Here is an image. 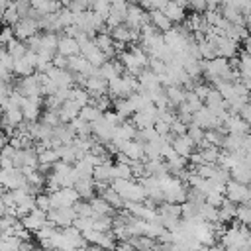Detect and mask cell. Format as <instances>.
I'll list each match as a JSON object with an SVG mask.
<instances>
[{
  "instance_id": "obj_53",
  "label": "cell",
  "mask_w": 251,
  "mask_h": 251,
  "mask_svg": "<svg viewBox=\"0 0 251 251\" xmlns=\"http://www.w3.org/2000/svg\"><path fill=\"white\" fill-rule=\"evenodd\" d=\"M104 118H106V120H108V122H110V124H112V126H116V127H118V126H122V124H126V122H127V120H124V118H122V116H120V114H118V112H112V110H108V112H106V114H104Z\"/></svg>"
},
{
  "instance_id": "obj_57",
  "label": "cell",
  "mask_w": 251,
  "mask_h": 251,
  "mask_svg": "<svg viewBox=\"0 0 251 251\" xmlns=\"http://www.w3.org/2000/svg\"><path fill=\"white\" fill-rule=\"evenodd\" d=\"M239 116H241V118H243V120H245V122H247V124L251 126V102H247V104H245V106L241 108Z\"/></svg>"
},
{
  "instance_id": "obj_12",
  "label": "cell",
  "mask_w": 251,
  "mask_h": 251,
  "mask_svg": "<svg viewBox=\"0 0 251 251\" xmlns=\"http://www.w3.org/2000/svg\"><path fill=\"white\" fill-rule=\"evenodd\" d=\"M120 61H122V65L126 67V73H127V75H131V76H139V75H141L143 67H141V63L135 59V55H133L131 51L120 53Z\"/></svg>"
},
{
  "instance_id": "obj_1",
  "label": "cell",
  "mask_w": 251,
  "mask_h": 251,
  "mask_svg": "<svg viewBox=\"0 0 251 251\" xmlns=\"http://www.w3.org/2000/svg\"><path fill=\"white\" fill-rule=\"evenodd\" d=\"M47 218H49V222H51L53 226L65 229V227H71L78 216H76L75 206H73V208H57V210H51V212L47 214Z\"/></svg>"
},
{
  "instance_id": "obj_46",
  "label": "cell",
  "mask_w": 251,
  "mask_h": 251,
  "mask_svg": "<svg viewBox=\"0 0 251 251\" xmlns=\"http://www.w3.org/2000/svg\"><path fill=\"white\" fill-rule=\"evenodd\" d=\"M35 204H37V210H41V212H47L49 214L53 210V204H51V196L49 194H37Z\"/></svg>"
},
{
  "instance_id": "obj_56",
  "label": "cell",
  "mask_w": 251,
  "mask_h": 251,
  "mask_svg": "<svg viewBox=\"0 0 251 251\" xmlns=\"http://www.w3.org/2000/svg\"><path fill=\"white\" fill-rule=\"evenodd\" d=\"M53 67H57V69H69V59L57 53V55L53 57Z\"/></svg>"
},
{
  "instance_id": "obj_23",
  "label": "cell",
  "mask_w": 251,
  "mask_h": 251,
  "mask_svg": "<svg viewBox=\"0 0 251 251\" xmlns=\"http://www.w3.org/2000/svg\"><path fill=\"white\" fill-rule=\"evenodd\" d=\"M110 35H112V39L118 41V43H133V31H131L126 24L114 27V29L110 31Z\"/></svg>"
},
{
  "instance_id": "obj_14",
  "label": "cell",
  "mask_w": 251,
  "mask_h": 251,
  "mask_svg": "<svg viewBox=\"0 0 251 251\" xmlns=\"http://www.w3.org/2000/svg\"><path fill=\"white\" fill-rule=\"evenodd\" d=\"M149 22L157 27V31H163V33H167V31H171L175 27V24L165 16V12H159V10L149 12Z\"/></svg>"
},
{
  "instance_id": "obj_50",
  "label": "cell",
  "mask_w": 251,
  "mask_h": 251,
  "mask_svg": "<svg viewBox=\"0 0 251 251\" xmlns=\"http://www.w3.org/2000/svg\"><path fill=\"white\" fill-rule=\"evenodd\" d=\"M171 133L173 135H176V137H180V135H186L188 133V126L186 124H182L178 118L173 122V126H171Z\"/></svg>"
},
{
  "instance_id": "obj_49",
  "label": "cell",
  "mask_w": 251,
  "mask_h": 251,
  "mask_svg": "<svg viewBox=\"0 0 251 251\" xmlns=\"http://www.w3.org/2000/svg\"><path fill=\"white\" fill-rule=\"evenodd\" d=\"M206 202H208L210 206H214V208H222V206H224V202H226V194L210 192V194L206 196Z\"/></svg>"
},
{
  "instance_id": "obj_19",
  "label": "cell",
  "mask_w": 251,
  "mask_h": 251,
  "mask_svg": "<svg viewBox=\"0 0 251 251\" xmlns=\"http://www.w3.org/2000/svg\"><path fill=\"white\" fill-rule=\"evenodd\" d=\"M126 157H129L131 161H145V147H143V143H139V141H127V145H126V149L122 151Z\"/></svg>"
},
{
  "instance_id": "obj_22",
  "label": "cell",
  "mask_w": 251,
  "mask_h": 251,
  "mask_svg": "<svg viewBox=\"0 0 251 251\" xmlns=\"http://www.w3.org/2000/svg\"><path fill=\"white\" fill-rule=\"evenodd\" d=\"M235 216H237V204L226 198L224 206L220 208V222L222 224H233Z\"/></svg>"
},
{
  "instance_id": "obj_8",
  "label": "cell",
  "mask_w": 251,
  "mask_h": 251,
  "mask_svg": "<svg viewBox=\"0 0 251 251\" xmlns=\"http://www.w3.org/2000/svg\"><path fill=\"white\" fill-rule=\"evenodd\" d=\"M22 112H24V120L29 124H35L39 114H41V98H25L22 104Z\"/></svg>"
},
{
  "instance_id": "obj_38",
  "label": "cell",
  "mask_w": 251,
  "mask_h": 251,
  "mask_svg": "<svg viewBox=\"0 0 251 251\" xmlns=\"http://www.w3.org/2000/svg\"><path fill=\"white\" fill-rule=\"evenodd\" d=\"M75 212H76L78 218H90V220H92V218L96 216L90 202H78V204H75Z\"/></svg>"
},
{
  "instance_id": "obj_18",
  "label": "cell",
  "mask_w": 251,
  "mask_h": 251,
  "mask_svg": "<svg viewBox=\"0 0 251 251\" xmlns=\"http://www.w3.org/2000/svg\"><path fill=\"white\" fill-rule=\"evenodd\" d=\"M145 175L147 176H165V175H171L169 173V167H167V161L159 159V161H145Z\"/></svg>"
},
{
  "instance_id": "obj_31",
  "label": "cell",
  "mask_w": 251,
  "mask_h": 251,
  "mask_svg": "<svg viewBox=\"0 0 251 251\" xmlns=\"http://www.w3.org/2000/svg\"><path fill=\"white\" fill-rule=\"evenodd\" d=\"M71 100H75L80 108H84V106H90L92 96H90V92H88L86 88H82V86H75V88H73V96H71Z\"/></svg>"
},
{
  "instance_id": "obj_24",
  "label": "cell",
  "mask_w": 251,
  "mask_h": 251,
  "mask_svg": "<svg viewBox=\"0 0 251 251\" xmlns=\"http://www.w3.org/2000/svg\"><path fill=\"white\" fill-rule=\"evenodd\" d=\"M100 196H102V198H104V200H106L114 210H122V208H126V200H124V198H122V196H120L112 186H108Z\"/></svg>"
},
{
  "instance_id": "obj_21",
  "label": "cell",
  "mask_w": 251,
  "mask_h": 251,
  "mask_svg": "<svg viewBox=\"0 0 251 251\" xmlns=\"http://www.w3.org/2000/svg\"><path fill=\"white\" fill-rule=\"evenodd\" d=\"M231 180L239 182V184H245V186H251V167L247 163H241L237 165L233 171H231Z\"/></svg>"
},
{
  "instance_id": "obj_45",
  "label": "cell",
  "mask_w": 251,
  "mask_h": 251,
  "mask_svg": "<svg viewBox=\"0 0 251 251\" xmlns=\"http://www.w3.org/2000/svg\"><path fill=\"white\" fill-rule=\"evenodd\" d=\"M116 178H126V180H133V171L129 165H120L116 163Z\"/></svg>"
},
{
  "instance_id": "obj_39",
  "label": "cell",
  "mask_w": 251,
  "mask_h": 251,
  "mask_svg": "<svg viewBox=\"0 0 251 251\" xmlns=\"http://www.w3.org/2000/svg\"><path fill=\"white\" fill-rule=\"evenodd\" d=\"M235 220H237L241 226L251 227V208H249V206H245V204L237 206V216H235Z\"/></svg>"
},
{
  "instance_id": "obj_60",
  "label": "cell",
  "mask_w": 251,
  "mask_h": 251,
  "mask_svg": "<svg viewBox=\"0 0 251 251\" xmlns=\"http://www.w3.org/2000/svg\"><path fill=\"white\" fill-rule=\"evenodd\" d=\"M249 41H251V39H249Z\"/></svg>"
},
{
  "instance_id": "obj_59",
  "label": "cell",
  "mask_w": 251,
  "mask_h": 251,
  "mask_svg": "<svg viewBox=\"0 0 251 251\" xmlns=\"http://www.w3.org/2000/svg\"><path fill=\"white\" fill-rule=\"evenodd\" d=\"M243 163H247V165L251 167V151H247V153H245V161H243Z\"/></svg>"
},
{
  "instance_id": "obj_36",
  "label": "cell",
  "mask_w": 251,
  "mask_h": 251,
  "mask_svg": "<svg viewBox=\"0 0 251 251\" xmlns=\"http://www.w3.org/2000/svg\"><path fill=\"white\" fill-rule=\"evenodd\" d=\"M186 135L196 143V147H200L206 141V129H202L198 126H188V133Z\"/></svg>"
},
{
  "instance_id": "obj_20",
  "label": "cell",
  "mask_w": 251,
  "mask_h": 251,
  "mask_svg": "<svg viewBox=\"0 0 251 251\" xmlns=\"http://www.w3.org/2000/svg\"><path fill=\"white\" fill-rule=\"evenodd\" d=\"M129 245L135 251H151V249H157L159 247V241L157 239H151L147 235H137V237H131L129 239Z\"/></svg>"
},
{
  "instance_id": "obj_40",
  "label": "cell",
  "mask_w": 251,
  "mask_h": 251,
  "mask_svg": "<svg viewBox=\"0 0 251 251\" xmlns=\"http://www.w3.org/2000/svg\"><path fill=\"white\" fill-rule=\"evenodd\" d=\"M41 122H43L45 126H49V127H57V126L63 124L61 118H59V112H51V110H45V112L41 114Z\"/></svg>"
},
{
  "instance_id": "obj_10",
  "label": "cell",
  "mask_w": 251,
  "mask_h": 251,
  "mask_svg": "<svg viewBox=\"0 0 251 251\" xmlns=\"http://www.w3.org/2000/svg\"><path fill=\"white\" fill-rule=\"evenodd\" d=\"M57 53L63 55V57H67V59H71V57L80 55V45H78L76 39L67 37V35H61L59 37V49H57Z\"/></svg>"
},
{
  "instance_id": "obj_15",
  "label": "cell",
  "mask_w": 251,
  "mask_h": 251,
  "mask_svg": "<svg viewBox=\"0 0 251 251\" xmlns=\"http://www.w3.org/2000/svg\"><path fill=\"white\" fill-rule=\"evenodd\" d=\"M218 53L224 59H231V57H235L239 53V43L237 41H231L227 37H220L218 39Z\"/></svg>"
},
{
  "instance_id": "obj_27",
  "label": "cell",
  "mask_w": 251,
  "mask_h": 251,
  "mask_svg": "<svg viewBox=\"0 0 251 251\" xmlns=\"http://www.w3.org/2000/svg\"><path fill=\"white\" fill-rule=\"evenodd\" d=\"M57 151V155H59V159L63 161V163H69V165H75L76 161H78V155H76V149L73 147V145H61L59 149H55Z\"/></svg>"
},
{
  "instance_id": "obj_7",
  "label": "cell",
  "mask_w": 251,
  "mask_h": 251,
  "mask_svg": "<svg viewBox=\"0 0 251 251\" xmlns=\"http://www.w3.org/2000/svg\"><path fill=\"white\" fill-rule=\"evenodd\" d=\"M184 8H188L186 2H167V8L163 10L165 16L173 22V24H184L186 22V12Z\"/></svg>"
},
{
  "instance_id": "obj_4",
  "label": "cell",
  "mask_w": 251,
  "mask_h": 251,
  "mask_svg": "<svg viewBox=\"0 0 251 251\" xmlns=\"http://www.w3.org/2000/svg\"><path fill=\"white\" fill-rule=\"evenodd\" d=\"M226 198L235 202V204H247L251 198V190L245 184H239L235 180H229L226 186Z\"/></svg>"
},
{
  "instance_id": "obj_32",
  "label": "cell",
  "mask_w": 251,
  "mask_h": 251,
  "mask_svg": "<svg viewBox=\"0 0 251 251\" xmlns=\"http://www.w3.org/2000/svg\"><path fill=\"white\" fill-rule=\"evenodd\" d=\"M102 116H104V112H100L96 106H84V108L80 110V118H82L84 122H88V124L98 122Z\"/></svg>"
},
{
  "instance_id": "obj_29",
  "label": "cell",
  "mask_w": 251,
  "mask_h": 251,
  "mask_svg": "<svg viewBox=\"0 0 251 251\" xmlns=\"http://www.w3.org/2000/svg\"><path fill=\"white\" fill-rule=\"evenodd\" d=\"M198 214H200L206 222H210V224L220 222V208H214V206H210L208 202H204V204L198 208Z\"/></svg>"
},
{
  "instance_id": "obj_54",
  "label": "cell",
  "mask_w": 251,
  "mask_h": 251,
  "mask_svg": "<svg viewBox=\"0 0 251 251\" xmlns=\"http://www.w3.org/2000/svg\"><path fill=\"white\" fill-rule=\"evenodd\" d=\"M16 35H14V27L12 25H4V29H2V35H0V43L6 47L12 39H14Z\"/></svg>"
},
{
  "instance_id": "obj_13",
  "label": "cell",
  "mask_w": 251,
  "mask_h": 251,
  "mask_svg": "<svg viewBox=\"0 0 251 251\" xmlns=\"http://www.w3.org/2000/svg\"><path fill=\"white\" fill-rule=\"evenodd\" d=\"M80 106L75 102V100H67L65 104H63V108L59 110V118H61V122L63 124H71L73 120H76L78 116H80Z\"/></svg>"
},
{
  "instance_id": "obj_42",
  "label": "cell",
  "mask_w": 251,
  "mask_h": 251,
  "mask_svg": "<svg viewBox=\"0 0 251 251\" xmlns=\"http://www.w3.org/2000/svg\"><path fill=\"white\" fill-rule=\"evenodd\" d=\"M129 51L135 55V59L141 63V67H143V69L149 65V59H151V57H149V53H147L141 45H137V43H135V45H131V49H129Z\"/></svg>"
},
{
  "instance_id": "obj_52",
  "label": "cell",
  "mask_w": 251,
  "mask_h": 251,
  "mask_svg": "<svg viewBox=\"0 0 251 251\" xmlns=\"http://www.w3.org/2000/svg\"><path fill=\"white\" fill-rule=\"evenodd\" d=\"M194 92H196V96H198L202 102H206V98H208L210 92H212V86H208V84H204V82H198V84L194 86Z\"/></svg>"
},
{
  "instance_id": "obj_37",
  "label": "cell",
  "mask_w": 251,
  "mask_h": 251,
  "mask_svg": "<svg viewBox=\"0 0 251 251\" xmlns=\"http://www.w3.org/2000/svg\"><path fill=\"white\" fill-rule=\"evenodd\" d=\"M57 18H59V24L63 25V29L69 27V25H75V14H73L67 6H63V8L57 12Z\"/></svg>"
},
{
  "instance_id": "obj_43",
  "label": "cell",
  "mask_w": 251,
  "mask_h": 251,
  "mask_svg": "<svg viewBox=\"0 0 251 251\" xmlns=\"http://www.w3.org/2000/svg\"><path fill=\"white\" fill-rule=\"evenodd\" d=\"M149 69L157 75V76H163V75H167V69H169V65L165 63V61H161V59H149Z\"/></svg>"
},
{
  "instance_id": "obj_3",
  "label": "cell",
  "mask_w": 251,
  "mask_h": 251,
  "mask_svg": "<svg viewBox=\"0 0 251 251\" xmlns=\"http://www.w3.org/2000/svg\"><path fill=\"white\" fill-rule=\"evenodd\" d=\"M37 31H39V24H37V20H33V18H22V20L14 25V35H16L20 41L31 39L33 35H37Z\"/></svg>"
},
{
  "instance_id": "obj_41",
  "label": "cell",
  "mask_w": 251,
  "mask_h": 251,
  "mask_svg": "<svg viewBox=\"0 0 251 251\" xmlns=\"http://www.w3.org/2000/svg\"><path fill=\"white\" fill-rule=\"evenodd\" d=\"M57 161H61V159H59V155H57V151H55V149H47V151L39 153V165L53 167Z\"/></svg>"
},
{
  "instance_id": "obj_44",
  "label": "cell",
  "mask_w": 251,
  "mask_h": 251,
  "mask_svg": "<svg viewBox=\"0 0 251 251\" xmlns=\"http://www.w3.org/2000/svg\"><path fill=\"white\" fill-rule=\"evenodd\" d=\"M131 182H133V180H126V178H116V180H114V182H112L110 186H112V188H114V190H116V192H118V194H120V196L124 198V196L127 194V190H129Z\"/></svg>"
},
{
  "instance_id": "obj_55",
  "label": "cell",
  "mask_w": 251,
  "mask_h": 251,
  "mask_svg": "<svg viewBox=\"0 0 251 251\" xmlns=\"http://www.w3.org/2000/svg\"><path fill=\"white\" fill-rule=\"evenodd\" d=\"M155 131H157L161 137H167V135L171 133V126L165 124V122H161V120H157V124H155Z\"/></svg>"
},
{
  "instance_id": "obj_26",
  "label": "cell",
  "mask_w": 251,
  "mask_h": 251,
  "mask_svg": "<svg viewBox=\"0 0 251 251\" xmlns=\"http://www.w3.org/2000/svg\"><path fill=\"white\" fill-rule=\"evenodd\" d=\"M33 71H35V67H33L25 57L18 59L16 65H14V75H18V76H22V78H25V76H33V75H35Z\"/></svg>"
},
{
  "instance_id": "obj_16",
  "label": "cell",
  "mask_w": 251,
  "mask_h": 251,
  "mask_svg": "<svg viewBox=\"0 0 251 251\" xmlns=\"http://www.w3.org/2000/svg\"><path fill=\"white\" fill-rule=\"evenodd\" d=\"M131 124L137 127V131L149 129V127H155L157 116H155V114H147V112H137V114L131 116Z\"/></svg>"
},
{
  "instance_id": "obj_33",
  "label": "cell",
  "mask_w": 251,
  "mask_h": 251,
  "mask_svg": "<svg viewBox=\"0 0 251 251\" xmlns=\"http://www.w3.org/2000/svg\"><path fill=\"white\" fill-rule=\"evenodd\" d=\"M184 104L188 106V110H190L192 114H196V112H200V110H202V108L206 106V104H204V102H202V100H200V98L196 96V92H194V90H190V92H186V102H184Z\"/></svg>"
},
{
  "instance_id": "obj_2",
  "label": "cell",
  "mask_w": 251,
  "mask_h": 251,
  "mask_svg": "<svg viewBox=\"0 0 251 251\" xmlns=\"http://www.w3.org/2000/svg\"><path fill=\"white\" fill-rule=\"evenodd\" d=\"M14 88H16L24 98H41V84H39L37 73H35L33 76L22 78Z\"/></svg>"
},
{
  "instance_id": "obj_17",
  "label": "cell",
  "mask_w": 251,
  "mask_h": 251,
  "mask_svg": "<svg viewBox=\"0 0 251 251\" xmlns=\"http://www.w3.org/2000/svg\"><path fill=\"white\" fill-rule=\"evenodd\" d=\"M94 43L98 45V49L112 61V57H114V53H116V49H114V39H112V35L108 33V31H104V33H98L96 35V39H94Z\"/></svg>"
},
{
  "instance_id": "obj_9",
  "label": "cell",
  "mask_w": 251,
  "mask_h": 251,
  "mask_svg": "<svg viewBox=\"0 0 251 251\" xmlns=\"http://www.w3.org/2000/svg\"><path fill=\"white\" fill-rule=\"evenodd\" d=\"M227 133H235V135H247L251 133V126L241 118V116H229L224 124Z\"/></svg>"
},
{
  "instance_id": "obj_34",
  "label": "cell",
  "mask_w": 251,
  "mask_h": 251,
  "mask_svg": "<svg viewBox=\"0 0 251 251\" xmlns=\"http://www.w3.org/2000/svg\"><path fill=\"white\" fill-rule=\"evenodd\" d=\"M114 112H118L124 120H127L129 116H133V110H131V104L129 100H114Z\"/></svg>"
},
{
  "instance_id": "obj_58",
  "label": "cell",
  "mask_w": 251,
  "mask_h": 251,
  "mask_svg": "<svg viewBox=\"0 0 251 251\" xmlns=\"http://www.w3.org/2000/svg\"><path fill=\"white\" fill-rule=\"evenodd\" d=\"M114 251H135L131 245H129V241H120L118 245H116V249Z\"/></svg>"
},
{
  "instance_id": "obj_6",
  "label": "cell",
  "mask_w": 251,
  "mask_h": 251,
  "mask_svg": "<svg viewBox=\"0 0 251 251\" xmlns=\"http://www.w3.org/2000/svg\"><path fill=\"white\" fill-rule=\"evenodd\" d=\"M80 55H82L92 67H96V69H100L104 63H108V57L98 49V45L94 43V39L88 41L84 47H80Z\"/></svg>"
},
{
  "instance_id": "obj_47",
  "label": "cell",
  "mask_w": 251,
  "mask_h": 251,
  "mask_svg": "<svg viewBox=\"0 0 251 251\" xmlns=\"http://www.w3.org/2000/svg\"><path fill=\"white\" fill-rule=\"evenodd\" d=\"M126 212L131 214L133 218H141L145 212V204L141 202H126Z\"/></svg>"
},
{
  "instance_id": "obj_11",
  "label": "cell",
  "mask_w": 251,
  "mask_h": 251,
  "mask_svg": "<svg viewBox=\"0 0 251 251\" xmlns=\"http://www.w3.org/2000/svg\"><path fill=\"white\" fill-rule=\"evenodd\" d=\"M173 149H175V153L180 155L182 159H190V155H192L194 149H196V143H194L188 135H180V137H176V139L173 141Z\"/></svg>"
},
{
  "instance_id": "obj_28",
  "label": "cell",
  "mask_w": 251,
  "mask_h": 251,
  "mask_svg": "<svg viewBox=\"0 0 251 251\" xmlns=\"http://www.w3.org/2000/svg\"><path fill=\"white\" fill-rule=\"evenodd\" d=\"M90 204H92L96 216H112V214H114V208H112L102 196H94V198L90 200Z\"/></svg>"
},
{
  "instance_id": "obj_51",
  "label": "cell",
  "mask_w": 251,
  "mask_h": 251,
  "mask_svg": "<svg viewBox=\"0 0 251 251\" xmlns=\"http://www.w3.org/2000/svg\"><path fill=\"white\" fill-rule=\"evenodd\" d=\"M216 171H218V167L216 165H202V167H198L196 169V173L202 176V178H214V175H216Z\"/></svg>"
},
{
  "instance_id": "obj_5",
  "label": "cell",
  "mask_w": 251,
  "mask_h": 251,
  "mask_svg": "<svg viewBox=\"0 0 251 251\" xmlns=\"http://www.w3.org/2000/svg\"><path fill=\"white\" fill-rule=\"evenodd\" d=\"M92 126V135L100 141V143H110L112 139H114V133H116V126H112L104 116L98 120V122H94V124H90Z\"/></svg>"
},
{
  "instance_id": "obj_35",
  "label": "cell",
  "mask_w": 251,
  "mask_h": 251,
  "mask_svg": "<svg viewBox=\"0 0 251 251\" xmlns=\"http://www.w3.org/2000/svg\"><path fill=\"white\" fill-rule=\"evenodd\" d=\"M90 10L108 20V16H110V12H112V2H108V0H96V2H92Z\"/></svg>"
},
{
  "instance_id": "obj_25",
  "label": "cell",
  "mask_w": 251,
  "mask_h": 251,
  "mask_svg": "<svg viewBox=\"0 0 251 251\" xmlns=\"http://www.w3.org/2000/svg\"><path fill=\"white\" fill-rule=\"evenodd\" d=\"M4 49H6V51H8L16 61H18V59H22V57H25V53H27V45H25L24 41H20L18 37H14V39H12Z\"/></svg>"
},
{
  "instance_id": "obj_48",
  "label": "cell",
  "mask_w": 251,
  "mask_h": 251,
  "mask_svg": "<svg viewBox=\"0 0 251 251\" xmlns=\"http://www.w3.org/2000/svg\"><path fill=\"white\" fill-rule=\"evenodd\" d=\"M80 233H84V231H90V229H94V222L90 220V218H76L75 220V224H73Z\"/></svg>"
},
{
  "instance_id": "obj_30",
  "label": "cell",
  "mask_w": 251,
  "mask_h": 251,
  "mask_svg": "<svg viewBox=\"0 0 251 251\" xmlns=\"http://www.w3.org/2000/svg\"><path fill=\"white\" fill-rule=\"evenodd\" d=\"M22 239L16 235H2L0 239V251H22Z\"/></svg>"
}]
</instances>
